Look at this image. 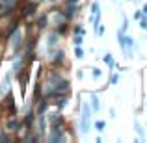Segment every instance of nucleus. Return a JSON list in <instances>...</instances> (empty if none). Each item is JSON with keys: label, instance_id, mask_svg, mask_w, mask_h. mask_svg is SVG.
Returning a JSON list of instances; mask_svg holds the SVG:
<instances>
[{"label": "nucleus", "instance_id": "nucleus-1", "mask_svg": "<svg viewBox=\"0 0 147 143\" xmlns=\"http://www.w3.org/2000/svg\"><path fill=\"white\" fill-rule=\"evenodd\" d=\"M90 117H91V108L88 106V104H84L82 106V123H80V126H82V132H88V123H90Z\"/></svg>", "mask_w": 147, "mask_h": 143}, {"label": "nucleus", "instance_id": "nucleus-2", "mask_svg": "<svg viewBox=\"0 0 147 143\" xmlns=\"http://www.w3.org/2000/svg\"><path fill=\"white\" fill-rule=\"evenodd\" d=\"M91 13H93V15L99 13V4L97 2H93V6H91Z\"/></svg>", "mask_w": 147, "mask_h": 143}, {"label": "nucleus", "instance_id": "nucleus-3", "mask_svg": "<svg viewBox=\"0 0 147 143\" xmlns=\"http://www.w3.org/2000/svg\"><path fill=\"white\" fill-rule=\"evenodd\" d=\"M95 128H97L99 132H102V130H104V123H102V121H99L97 125H95Z\"/></svg>", "mask_w": 147, "mask_h": 143}, {"label": "nucleus", "instance_id": "nucleus-4", "mask_svg": "<svg viewBox=\"0 0 147 143\" xmlns=\"http://www.w3.org/2000/svg\"><path fill=\"white\" fill-rule=\"evenodd\" d=\"M75 54H76V58H82V56H84L82 48H76V50H75Z\"/></svg>", "mask_w": 147, "mask_h": 143}, {"label": "nucleus", "instance_id": "nucleus-5", "mask_svg": "<svg viewBox=\"0 0 147 143\" xmlns=\"http://www.w3.org/2000/svg\"><path fill=\"white\" fill-rule=\"evenodd\" d=\"M91 99H93V108L97 110V108H99V100H97V97H91Z\"/></svg>", "mask_w": 147, "mask_h": 143}, {"label": "nucleus", "instance_id": "nucleus-6", "mask_svg": "<svg viewBox=\"0 0 147 143\" xmlns=\"http://www.w3.org/2000/svg\"><path fill=\"white\" fill-rule=\"evenodd\" d=\"M140 26H142V28H147V19H142V22H140Z\"/></svg>", "mask_w": 147, "mask_h": 143}, {"label": "nucleus", "instance_id": "nucleus-7", "mask_svg": "<svg viewBox=\"0 0 147 143\" xmlns=\"http://www.w3.org/2000/svg\"><path fill=\"white\" fill-rule=\"evenodd\" d=\"M119 80V76H115V75H112V84H115Z\"/></svg>", "mask_w": 147, "mask_h": 143}, {"label": "nucleus", "instance_id": "nucleus-8", "mask_svg": "<svg viewBox=\"0 0 147 143\" xmlns=\"http://www.w3.org/2000/svg\"><path fill=\"white\" fill-rule=\"evenodd\" d=\"M144 13L147 15V4H145V6H144Z\"/></svg>", "mask_w": 147, "mask_h": 143}]
</instances>
